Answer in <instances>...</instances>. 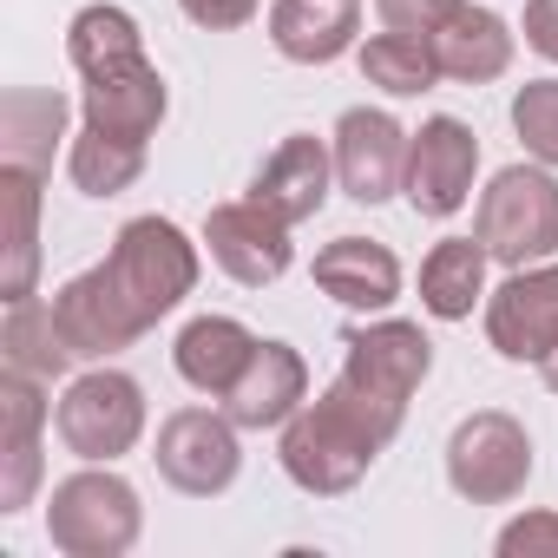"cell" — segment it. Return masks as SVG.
<instances>
[{
	"mask_svg": "<svg viewBox=\"0 0 558 558\" xmlns=\"http://www.w3.org/2000/svg\"><path fill=\"white\" fill-rule=\"evenodd\" d=\"M486 342L506 362H545L558 349V263H525L486 296Z\"/></svg>",
	"mask_w": 558,
	"mask_h": 558,
	"instance_id": "cell-10",
	"label": "cell"
},
{
	"mask_svg": "<svg viewBox=\"0 0 558 558\" xmlns=\"http://www.w3.org/2000/svg\"><path fill=\"white\" fill-rule=\"evenodd\" d=\"M486 296V243L480 236H440L421 263V310L440 323H466Z\"/></svg>",
	"mask_w": 558,
	"mask_h": 558,
	"instance_id": "cell-23",
	"label": "cell"
},
{
	"mask_svg": "<svg viewBox=\"0 0 558 558\" xmlns=\"http://www.w3.org/2000/svg\"><path fill=\"white\" fill-rule=\"evenodd\" d=\"M408 138L414 132H401L388 112H368V106L342 112L336 119V178H342V191L355 204H388L408 178Z\"/></svg>",
	"mask_w": 558,
	"mask_h": 558,
	"instance_id": "cell-13",
	"label": "cell"
},
{
	"mask_svg": "<svg viewBox=\"0 0 558 558\" xmlns=\"http://www.w3.org/2000/svg\"><path fill=\"white\" fill-rule=\"evenodd\" d=\"M40 178L34 165H0V217H8V269H0V296L27 303L40 276Z\"/></svg>",
	"mask_w": 558,
	"mask_h": 558,
	"instance_id": "cell-21",
	"label": "cell"
},
{
	"mask_svg": "<svg viewBox=\"0 0 558 558\" xmlns=\"http://www.w3.org/2000/svg\"><path fill=\"white\" fill-rule=\"evenodd\" d=\"M329 171H336V158L323 151V138L296 132V138H283V145L263 158L250 197H256L269 217H283V223L296 230V223H310V217L329 204Z\"/></svg>",
	"mask_w": 558,
	"mask_h": 558,
	"instance_id": "cell-16",
	"label": "cell"
},
{
	"mask_svg": "<svg viewBox=\"0 0 558 558\" xmlns=\"http://www.w3.org/2000/svg\"><path fill=\"white\" fill-rule=\"evenodd\" d=\"M453 8H466V0H375L381 27H395V34H434Z\"/></svg>",
	"mask_w": 558,
	"mask_h": 558,
	"instance_id": "cell-30",
	"label": "cell"
},
{
	"mask_svg": "<svg viewBox=\"0 0 558 558\" xmlns=\"http://www.w3.org/2000/svg\"><path fill=\"white\" fill-rule=\"evenodd\" d=\"M427 368H434V342L421 336V323H375V329H355L342 342V381L395 414H408Z\"/></svg>",
	"mask_w": 558,
	"mask_h": 558,
	"instance_id": "cell-8",
	"label": "cell"
},
{
	"mask_svg": "<svg viewBox=\"0 0 558 558\" xmlns=\"http://www.w3.org/2000/svg\"><path fill=\"white\" fill-rule=\"evenodd\" d=\"M355 34H362V0H276L269 8V40L296 66L342 60Z\"/></svg>",
	"mask_w": 558,
	"mask_h": 558,
	"instance_id": "cell-17",
	"label": "cell"
},
{
	"mask_svg": "<svg viewBox=\"0 0 558 558\" xmlns=\"http://www.w3.org/2000/svg\"><path fill=\"white\" fill-rule=\"evenodd\" d=\"M362 73H368V86H381V93H395V99H414V93H434V80H440V60H434V47H427V34H375L368 47H362Z\"/></svg>",
	"mask_w": 558,
	"mask_h": 558,
	"instance_id": "cell-28",
	"label": "cell"
},
{
	"mask_svg": "<svg viewBox=\"0 0 558 558\" xmlns=\"http://www.w3.org/2000/svg\"><path fill=\"white\" fill-rule=\"evenodd\" d=\"M310 401V368H303V355L290 349V342H256V355H250V368L230 381V395H223V414L236 421V427H283L296 408Z\"/></svg>",
	"mask_w": 558,
	"mask_h": 558,
	"instance_id": "cell-15",
	"label": "cell"
},
{
	"mask_svg": "<svg viewBox=\"0 0 558 558\" xmlns=\"http://www.w3.org/2000/svg\"><path fill=\"white\" fill-rule=\"evenodd\" d=\"M66 132V93H40V86H14L0 99V151L8 165H53V138Z\"/></svg>",
	"mask_w": 558,
	"mask_h": 558,
	"instance_id": "cell-25",
	"label": "cell"
},
{
	"mask_svg": "<svg viewBox=\"0 0 558 558\" xmlns=\"http://www.w3.org/2000/svg\"><path fill=\"white\" fill-rule=\"evenodd\" d=\"M499 551L506 558H525V551H558V512H525L499 532Z\"/></svg>",
	"mask_w": 558,
	"mask_h": 558,
	"instance_id": "cell-31",
	"label": "cell"
},
{
	"mask_svg": "<svg viewBox=\"0 0 558 558\" xmlns=\"http://www.w3.org/2000/svg\"><path fill=\"white\" fill-rule=\"evenodd\" d=\"M112 283L125 290V303L138 310V323H165L191 290H197V243L171 223V217H132L112 236Z\"/></svg>",
	"mask_w": 558,
	"mask_h": 558,
	"instance_id": "cell-2",
	"label": "cell"
},
{
	"mask_svg": "<svg viewBox=\"0 0 558 558\" xmlns=\"http://www.w3.org/2000/svg\"><path fill=\"white\" fill-rule=\"evenodd\" d=\"M73 342L53 316V303L27 296V303H8V323H0V368L14 375H34V381H60L73 368Z\"/></svg>",
	"mask_w": 558,
	"mask_h": 558,
	"instance_id": "cell-24",
	"label": "cell"
},
{
	"mask_svg": "<svg viewBox=\"0 0 558 558\" xmlns=\"http://www.w3.org/2000/svg\"><path fill=\"white\" fill-rule=\"evenodd\" d=\"M408 414L368 401L362 388H349L342 375L323 388V401H303L290 421H283V473L316 493V499H336L349 486H362V473L381 460V447L401 434Z\"/></svg>",
	"mask_w": 558,
	"mask_h": 558,
	"instance_id": "cell-1",
	"label": "cell"
},
{
	"mask_svg": "<svg viewBox=\"0 0 558 558\" xmlns=\"http://www.w3.org/2000/svg\"><path fill=\"white\" fill-rule=\"evenodd\" d=\"M473 171H480V138L466 119H427L414 138H408V204L421 217H453L466 197H473Z\"/></svg>",
	"mask_w": 558,
	"mask_h": 558,
	"instance_id": "cell-9",
	"label": "cell"
},
{
	"mask_svg": "<svg viewBox=\"0 0 558 558\" xmlns=\"http://www.w3.org/2000/svg\"><path fill=\"white\" fill-rule=\"evenodd\" d=\"M538 368H545V388H551V395H558V349H551V355H545V362H538Z\"/></svg>",
	"mask_w": 558,
	"mask_h": 558,
	"instance_id": "cell-34",
	"label": "cell"
},
{
	"mask_svg": "<svg viewBox=\"0 0 558 558\" xmlns=\"http://www.w3.org/2000/svg\"><path fill=\"white\" fill-rule=\"evenodd\" d=\"M473 236H480L486 256L506 263V269L545 263V256L558 250V178L538 171V165H506V171L480 191Z\"/></svg>",
	"mask_w": 558,
	"mask_h": 558,
	"instance_id": "cell-4",
	"label": "cell"
},
{
	"mask_svg": "<svg viewBox=\"0 0 558 558\" xmlns=\"http://www.w3.org/2000/svg\"><path fill=\"white\" fill-rule=\"evenodd\" d=\"M512 132L538 165L558 171V80H525L512 93Z\"/></svg>",
	"mask_w": 558,
	"mask_h": 558,
	"instance_id": "cell-29",
	"label": "cell"
},
{
	"mask_svg": "<svg viewBox=\"0 0 558 558\" xmlns=\"http://www.w3.org/2000/svg\"><path fill=\"white\" fill-rule=\"evenodd\" d=\"M86 125L151 145V132L165 125V80H158V66L151 60H132L119 73L86 80Z\"/></svg>",
	"mask_w": 558,
	"mask_h": 558,
	"instance_id": "cell-20",
	"label": "cell"
},
{
	"mask_svg": "<svg viewBox=\"0 0 558 558\" xmlns=\"http://www.w3.org/2000/svg\"><path fill=\"white\" fill-rule=\"evenodd\" d=\"M53 316H60V329H66V342H73L80 362H112L119 349H132V342L145 336L138 310L125 303V290L112 283L106 263L73 276V283L53 296Z\"/></svg>",
	"mask_w": 558,
	"mask_h": 558,
	"instance_id": "cell-12",
	"label": "cell"
},
{
	"mask_svg": "<svg viewBox=\"0 0 558 558\" xmlns=\"http://www.w3.org/2000/svg\"><path fill=\"white\" fill-rule=\"evenodd\" d=\"M158 473L191 493V499H217L230 493V480L243 473V447H236V421L210 414V408H178L158 427Z\"/></svg>",
	"mask_w": 558,
	"mask_h": 558,
	"instance_id": "cell-7",
	"label": "cell"
},
{
	"mask_svg": "<svg viewBox=\"0 0 558 558\" xmlns=\"http://www.w3.org/2000/svg\"><path fill=\"white\" fill-rule=\"evenodd\" d=\"M427 47L440 60V80H460V86H486L512 66V27L486 8H453L427 34Z\"/></svg>",
	"mask_w": 558,
	"mask_h": 558,
	"instance_id": "cell-19",
	"label": "cell"
},
{
	"mask_svg": "<svg viewBox=\"0 0 558 558\" xmlns=\"http://www.w3.org/2000/svg\"><path fill=\"white\" fill-rule=\"evenodd\" d=\"M178 8H184L197 27H210V34H230V27H243V21L256 14V0H178Z\"/></svg>",
	"mask_w": 558,
	"mask_h": 558,
	"instance_id": "cell-32",
	"label": "cell"
},
{
	"mask_svg": "<svg viewBox=\"0 0 558 558\" xmlns=\"http://www.w3.org/2000/svg\"><path fill=\"white\" fill-rule=\"evenodd\" d=\"M66 171H73V184H80L86 197H119V191L138 184V171H145V145L86 125V132L73 138V151H66Z\"/></svg>",
	"mask_w": 558,
	"mask_h": 558,
	"instance_id": "cell-27",
	"label": "cell"
},
{
	"mask_svg": "<svg viewBox=\"0 0 558 558\" xmlns=\"http://www.w3.org/2000/svg\"><path fill=\"white\" fill-rule=\"evenodd\" d=\"M316 290L336 296L342 310H388L401 296V263L388 243L368 236H336L316 250Z\"/></svg>",
	"mask_w": 558,
	"mask_h": 558,
	"instance_id": "cell-18",
	"label": "cell"
},
{
	"mask_svg": "<svg viewBox=\"0 0 558 558\" xmlns=\"http://www.w3.org/2000/svg\"><path fill=\"white\" fill-rule=\"evenodd\" d=\"M447 480H453V493L473 499V506H506V499H519L525 480H532V440H525V427H519L512 414H499V408L466 414V421L453 427V440H447Z\"/></svg>",
	"mask_w": 558,
	"mask_h": 558,
	"instance_id": "cell-6",
	"label": "cell"
},
{
	"mask_svg": "<svg viewBox=\"0 0 558 558\" xmlns=\"http://www.w3.org/2000/svg\"><path fill=\"white\" fill-rule=\"evenodd\" d=\"M525 47L558 60V0H525Z\"/></svg>",
	"mask_w": 558,
	"mask_h": 558,
	"instance_id": "cell-33",
	"label": "cell"
},
{
	"mask_svg": "<svg viewBox=\"0 0 558 558\" xmlns=\"http://www.w3.org/2000/svg\"><path fill=\"white\" fill-rule=\"evenodd\" d=\"M250 355H256V336L236 323V316H197L184 336H178V349H171V362H178V375L197 388V395H230V381L250 368Z\"/></svg>",
	"mask_w": 558,
	"mask_h": 558,
	"instance_id": "cell-22",
	"label": "cell"
},
{
	"mask_svg": "<svg viewBox=\"0 0 558 558\" xmlns=\"http://www.w3.org/2000/svg\"><path fill=\"white\" fill-rule=\"evenodd\" d=\"M53 427H60L66 453H80L86 466H112V460L132 453L138 434H145V388H138L132 375H119V368L99 362L93 375H80V381L60 395Z\"/></svg>",
	"mask_w": 558,
	"mask_h": 558,
	"instance_id": "cell-5",
	"label": "cell"
},
{
	"mask_svg": "<svg viewBox=\"0 0 558 558\" xmlns=\"http://www.w3.org/2000/svg\"><path fill=\"white\" fill-rule=\"evenodd\" d=\"M66 60L80 66V80H99V73H119L132 60H145V34L125 8H80L73 27H66Z\"/></svg>",
	"mask_w": 558,
	"mask_h": 558,
	"instance_id": "cell-26",
	"label": "cell"
},
{
	"mask_svg": "<svg viewBox=\"0 0 558 558\" xmlns=\"http://www.w3.org/2000/svg\"><path fill=\"white\" fill-rule=\"evenodd\" d=\"M47 381L0 368V512H27L40 486V427H47Z\"/></svg>",
	"mask_w": 558,
	"mask_h": 558,
	"instance_id": "cell-14",
	"label": "cell"
},
{
	"mask_svg": "<svg viewBox=\"0 0 558 558\" xmlns=\"http://www.w3.org/2000/svg\"><path fill=\"white\" fill-rule=\"evenodd\" d=\"M138 525H145V506H138L132 480H119L112 466L106 473L86 466V473L60 480L47 499V538L66 558H119L138 545Z\"/></svg>",
	"mask_w": 558,
	"mask_h": 558,
	"instance_id": "cell-3",
	"label": "cell"
},
{
	"mask_svg": "<svg viewBox=\"0 0 558 558\" xmlns=\"http://www.w3.org/2000/svg\"><path fill=\"white\" fill-rule=\"evenodd\" d=\"M204 243H210V263L230 276V283H243V290H263V283H276V276L290 269V223L283 217H269L256 197H243V204H217L210 217H204Z\"/></svg>",
	"mask_w": 558,
	"mask_h": 558,
	"instance_id": "cell-11",
	"label": "cell"
}]
</instances>
